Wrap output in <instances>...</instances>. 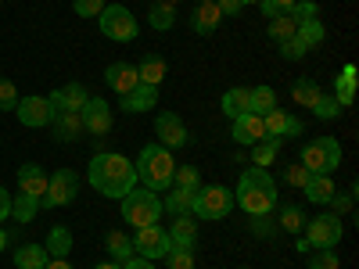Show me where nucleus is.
<instances>
[{"mask_svg":"<svg viewBox=\"0 0 359 269\" xmlns=\"http://www.w3.org/2000/svg\"><path fill=\"white\" fill-rule=\"evenodd\" d=\"M15 115H18V123H22V126H29V130H43V126H50L54 108H50L47 97H36V94H33V97H18Z\"/></svg>","mask_w":359,"mask_h":269,"instance_id":"ddd939ff","label":"nucleus"},{"mask_svg":"<svg viewBox=\"0 0 359 269\" xmlns=\"http://www.w3.org/2000/svg\"><path fill=\"white\" fill-rule=\"evenodd\" d=\"M43 248H47L50 258H65V255L72 251V230H69V226H50Z\"/></svg>","mask_w":359,"mask_h":269,"instance_id":"c85d7f7f","label":"nucleus"},{"mask_svg":"<svg viewBox=\"0 0 359 269\" xmlns=\"http://www.w3.org/2000/svg\"><path fill=\"white\" fill-rule=\"evenodd\" d=\"M97 29H101V36H108L115 43H133L140 36L137 15L123 4H104V11L97 15Z\"/></svg>","mask_w":359,"mask_h":269,"instance_id":"423d86ee","label":"nucleus"},{"mask_svg":"<svg viewBox=\"0 0 359 269\" xmlns=\"http://www.w3.org/2000/svg\"><path fill=\"white\" fill-rule=\"evenodd\" d=\"M104 83L115 90L118 97L130 94V90L140 83V79H137V65H130V62H111V65L104 69Z\"/></svg>","mask_w":359,"mask_h":269,"instance_id":"6ab92c4d","label":"nucleus"},{"mask_svg":"<svg viewBox=\"0 0 359 269\" xmlns=\"http://www.w3.org/2000/svg\"><path fill=\"white\" fill-rule=\"evenodd\" d=\"M169 241H172V244H187V248H194V244H198V223H194V216H191V212H187V216H172Z\"/></svg>","mask_w":359,"mask_h":269,"instance_id":"393cba45","label":"nucleus"},{"mask_svg":"<svg viewBox=\"0 0 359 269\" xmlns=\"http://www.w3.org/2000/svg\"><path fill=\"white\" fill-rule=\"evenodd\" d=\"M147 22H151V29H158V33H169V29L176 25V4H162V0H155L151 11H147Z\"/></svg>","mask_w":359,"mask_h":269,"instance_id":"2f4dec72","label":"nucleus"},{"mask_svg":"<svg viewBox=\"0 0 359 269\" xmlns=\"http://www.w3.org/2000/svg\"><path fill=\"white\" fill-rule=\"evenodd\" d=\"M133 169H137V179H140L147 191L162 194V191L172 187L176 162H172V151H165L162 144H147V147H140V155H137Z\"/></svg>","mask_w":359,"mask_h":269,"instance_id":"7ed1b4c3","label":"nucleus"},{"mask_svg":"<svg viewBox=\"0 0 359 269\" xmlns=\"http://www.w3.org/2000/svg\"><path fill=\"white\" fill-rule=\"evenodd\" d=\"M8 241H11V233H8L4 226H0V251H4V248H8Z\"/></svg>","mask_w":359,"mask_h":269,"instance_id":"13d9d810","label":"nucleus"},{"mask_svg":"<svg viewBox=\"0 0 359 269\" xmlns=\"http://www.w3.org/2000/svg\"><path fill=\"white\" fill-rule=\"evenodd\" d=\"M216 8H219V15H223V18H237V15L245 11L241 0H216Z\"/></svg>","mask_w":359,"mask_h":269,"instance_id":"09e8293b","label":"nucleus"},{"mask_svg":"<svg viewBox=\"0 0 359 269\" xmlns=\"http://www.w3.org/2000/svg\"><path fill=\"white\" fill-rule=\"evenodd\" d=\"M79 118H83V133H90V137H108L111 133V123H115L104 97H90L79 108Z\"/></svg>","mask_w":359,"mask_h":269,"instance_id":"f8f14e48","label":"nucleus"},{"mask_svg":"<svg viewBox=\"0 0 359 269\" xmlns=\"http://www.w3.org/2000/svg\"><path fill=\"white\" fill-rule=\"evenodd\" d=\"M230 208H233V191L212 184V187H198V191H194L191 216H194V219H226Z\"/></svg>","mask_w":359,"mask_h":269,"instance_id":"0eeeda50","label":"nucleus"},{"mask_svg":"<svg viewBox=\"0 0 359 269\" xmlns=\"http://www.w3.org/2000/svg\"><path fill=\"white\" fill-rule=\"evenodd\" d=\"M118 108H123L126 115H140V111L158 108V86H144V83H137L130 94L118 97Z\"/></svg>","mask_w":359,"mask_h":269,"instance_id":"f3484780","label":"nucleus"},{"mask_svg":"<svg viewBox=\"0 0 359 269\" xmlns=\"http://www.w3.org/2000/svg\"><path fill=\"white\" fill-rule=\"evenodd\" d=\"M43 269H76V265H72L69 258H47V265H43Z\"/></svg>","mask_w":359,"mask_h":269,"instance_id":"6e6d98bb","label":"nucleus"},{"mask_svg":"<svg viewBox=\"0 0 359 269\" xmlns=\"http://www.w3.org/2000/svg\"><path fill=\"white\" fill-rule=\"evenodd\" d=\"M233 205L241 208L248 219L252 216H269L277 208V179L259 165L245 169L241 179H237V187H233Z\"/></svg>","mask_w":359,"mask_h":269,"instance_id":"f03ea898","label":"nucleus"},{"mask_svg":"<svg viewBox=\"0 0 359 269\" xmlns=\"http://www.w3.org/2000/svg\"><path fill=\"white\" fill-rule=\"evenodd\" d=\"M291 4H294V0H259V8H262V15H266V18L291 11Z\"/></svg>","mask_w":359,"mask_h":269,"instance_id":"de8ad7c7","label":"nucleus"},{"mask_svg":"<svg viewBox=\"0 0 359 269\" xmlns=\"http://www.w3.org/2000/svg\"><path fill=\"white\" fill-rule=\"evenodd\" d=\"M123 269H155V262H151V258L133 255V258H126V262H123Z\"/></svg>","mask_w":359,"mask_h":269,"instance_id":"864d4df0","label":"nucleus"},{"mask_svg":"<svg viewBox=\"0 0 359 269\" xmlns=\"http://www.w3.org/2000/svg\"><path fill=\"white\" fill-rule=\"evenodd\" d=\"M76 194H79V176L72 169H57L47 176V191L40 198V208H65L76 201Z\"/></svg>","mask_w":359,"mask_h":269,"instance_id":"6e6552de","label":"nucleus"},{"mask_svg":"<svg viewBox=\"0 0 359 269\" xmlns=\"http://www.w3.org/2000/svg\"><path fill=\"white\" fill-rule=\"evenodd\" d=\"M47 248L43 244H22L15 248V269H43L47 265Z\"/></svg>","mask_w":359,"mask_h":269,"instance_id":"a878e982","label":"nucleus"},{"mask_svg":"<svg viewBox=\"0 0 359 269\" xmlns=\"http://www.w3.org/2000/svg\"><path fill=\"white\" fill-rule=\"evenodd\" d=\"M241 4H259V0H241Z\"/></svg>","mask_w":359,"mask_h":269,"instance_id":"052dcab7","label":"nucleus"},{"mask_svg":"<svg viewBox=\"0 0 359 269\" xmlns=\"http://www.w3.org/2000/svg\"><path fill=\"white\" fill-rule=\"evenodd\" d=\"M287 15H291L298 25H302V22H313V18H320V8H316V0H294Z\"/></svg>","mask_w":359,"mask_h":269,"instance_id":"37998d69","label":"nucleus"},{"mask_svg":"<svg viewBox=\"0 0 359 269\" xmlns=\"http://www.w3.org/2000/svg\"><path fill=\"white\" fill-rule=\"evenodd\" d=\"M72 11L79 18H97L104 11V0H72Z\"/></svg>","mask_w":359,"mask_h":269,"instance_id":"49530a36","label":"nucleus"},{"mask_svg":"<svg viewBox=\"0 0 359 269\" xmlns=\"http://www.w3.org/2000/svg\"><path fill=\"white\" fill-rule=\"evenodd\" d=\"M245 111H252L248 90H245V86H230L226 94H223V115H226V118H237V115H245Z\"/></svg>","mask_w":359,"mask_h":269,"instance_id":"cd10ccee","label":"nucleus"},{"mask_svg":"<svg viewBox=\"0 0 359 269\" xmlns=\"http://www.w3.org/2000/svg\"><path fill=\"white\" fill-rule=\"evenodd\" d=\"M306 241H309V248L313 251H320V248H338V241H341V233H345V226H341V216H334V212H323V216H313V219H306Z\"/></svg>","mask_w":359,"mask_h":269,"instance_id":"1a4fd4ad","label":"nucleus"},{"mask_svg":"<svg viewBox=\"0 0 359 269\" xmlns=\"http://www.w3.org/2000/svg\"><path fill=\"white\" fill-rule=\"evenodd\" d=\"M50 108L54 111H79L86 101H90V90L83 86V83H65V86H57V90H50Z\"/></svg>","mask_w":359,"mask_h":269,"instance_id":"dca6fc26","label":"nucleus"},{"mask_svg":"<svg viewBox=\"0 0 359 269\" xmlns=\"http://www.w3.org/2000/svg\"><path fill=\"white\" fill-rule=\"evenodd\" d=\"M94 269H123V262H111V258H108V262H97Z\"/></svg>","mask_w":359,"mask_h":269,"instance_id":"4d7b16f0","label":"nucleus"},{"mask_svg":"<svg viewBox=\"0 0 359 269\" xmlns=\"http://www.w3.org/2000/svg\"><path fill=\"white\" fill-rule=\"evenodd\" d=\"M277 151H280V140H273V137H266V140H259V144H252V165H259V169H266L269 162L277 158Z\"/></svg>","mask_w":359,"mask_h":269,"instance_id":"72a5a7b5","label":"nucleus"},{"mask_svg":"<svg viewBox=\"0 0 359 269\" xmlns=\"http://www.w3.org/2000/svg\"><path fill=\"white\" fill-rule=\"evenodd\" d=\"M36 212H40V201L25 198V194H15V198H11V216H15L18 223H33Z\"/></svg>","mask_w":359,"mask_h":269,"instance_id":"4c0bfd02","label":"nucleus"},{"mask_svg":"<svg viewBox=\"0 0 359 269\" xmlns=\"http://www.w3.org/2000/svg\"><path fill=\"white\" fill-rule=\"evenodd\" d=\"M306 179H309V172H306L302 165H291V169L284 172V184H291V187H302Z\"/></svg>","mask_w":359,"mask_h":269,"instance_id":"8fccbe9b","label":"nucleus"},{"mask_svg":"<svg viewBox=\"0 0 359 269\" xmlns=\"http://www.w3.org/2000/svg\"><path fill=\"white\" fill-rule=\"evenodd\" d=\"M43 191H47V172H43L36 162H25V165L18 169V194L40 201V198H43Z\"/></svg>","mask_w":359,"mask_h":269,"instance_id":"a211bd4d","label":"nucleus"},{"mask_svg":"<svg viewBox=\"0 0 359 269\" xmlns=\"http://www.w3.org/2000/svg\"><path fill=\"white\" fill-rule=\"evenodd\" d=\"M86 179H90V187H94L97 194L123 201V198L137 187V169H133V162H130L126 155H118V151H101V155L90 158Z\"/></svg>","mask_w":359,"mask_h":269,"instance_id":"f257e3e1","label":"nucleus"},{"mask_svg":"<svg viewBox=\"0 0 359 269\" xmlns=\"http://www.w3.org/2000/svg\"><path fill=\"white\" fill-rule=\"evenodd\" d=\"M341 165V144L338 137H316L302 147V169L309 176H331Z\"/></svg>","mask_w":359,"mask_h":269,"instance_id":"39448f33","label":"nucleus"},{"mask_svg":"<svg viewBox=\"0 0 359 269\" xmlns=\"http://www.w3.org/2000/svg\"><path fill=\"white\" fill-rule=\"evenodd\" d=\"M248 97H252V111H255V115H266V111H273V108H277L273 86H252V90H248Z\"/></svg>","mask_w":359,"mask_h":269,"instance_id":"f704fd0d","label":"nucleus"},{"mask_svg":"<svg viewBox=\"0 0 359 269\" xmlns=\"http://www.w3.org/2000/svg\"><path fill=\"white\" fill-rule=\"evenodd\" d=\"M280 230H284V233H302V230H306L302 205H284V208H280Z\"/></svg>","mask_w":359,"mask_h":269,"instance_id":"c9c22d12","label":"nucleus"},{"mask_svg":"<svg viewBox=\"0 0 359 269\" xmlns=\"http://www.w3.org/2000/svg\"><path fill=\"white\" fill-rule=\"evenodd\" d=\"M162 198L147 187H133L126 198H123V219L133 226V230H144V226H155L162 219Z\"/></svg>","mask_w":359,"mask_h":269,"instance_id":"20e7f679","label":"nucleus"},{"mask_svg":"<svg viewBox=\"0 0 359 269\" xmlns=\"http://www.w3.org/2000/svg\"><path fill=\"white\" fill-rule=\"evenodd\" d=\"M298 40H306L309 43V50L316 47V43H323V36H327V29H323V22L320 18H313V22H302L298 25V33H294Z\"/></svg>","mask_w":359,"mask_h":269,"instance_id":"ea45409f","label":"nucleus"},{"mask_svg":"<svg viewBox=\"0 0 359 269\" xmlns=\"http://www.w3.org/2000/svg\"><path fill=\"white\" fill-rule=\"evenodd\" d=\"M162 4H176V0H162Z\"/></svg>","mask_w":359,"mask_h":269,"instance_id":"680f3d73","label":"nucleus"},{"mask_svg":"<svg viewBox=\"0 0 359 269\" xmlns=\"http://www.w3.org/2000/svg\"><path fill=\"white\" fill-rule=\"evenodd\" d=\"M0 4H4V0H0Z\"/></svg>","mask_w":359,"mask_h":269,"instance_id":"0e129e2a","label":"nucleus"},{"mask_svg":"<svg viewBox=\"0 0 359 269\" xmlns=\"http://www.w3.org/2000/svg\"><path fill=\"white\" fill-rule=\"evenodd\" d=\"M252 233H259V237L273 233V226H269V216H252Z\"/></svg>","mask_w":359,"mask_h":269,"instance_id":"3c124183","label":"nucleus"},{"mask_svg":"<svg viewBox=\"0 0 359 269\" xmlns=\"http://www.w3.org/2000/svg\"><path fill=\"white\" fill-rule=\"evenodd\" d=\"M302 194H306L313 205H331V198L338 194V187H334L331 176H309L306 184H302Z\"/></svg>","mask_w":359,"mask_h":269,"instance_id":"5701e85b","label":"nucleus"},{"mask_svg":"<svg viewBox=\"0 0 359 269\" xmlns=\"http://www.w3.org/2000/svg\"><path fill=\"white\" fill-rule=\"evenodd\" d=\"M104 248H108V258H111V262H126V258L137 255V251H133V237L123 233V230H108V233H104Z\"/></svg>","mask_w":359,"mask_h":269,"instance_id":"b1692460","label":"nucleus"},{"mask_svg":"<svg viewBox=\"0 0 359 269\" xmlns=\"http://www.w3.org/2000/svg\"><path fill=\"white\" fill-rule=\"evenodd\" d=\"M341 108H352V101H355V65H345L341 69V76L334 79V94H331Z\"/></svg>","mask_w":359,"mask_h":269,"instance_id":"bb28decb","label":"nucleus"},{"mask_svg":"<svg viewBox=\"0 0 359 269\" xmlns=\"http://www.w3.org/2000/svg\"><path fill=\"white\" fill-rule=\"evenodd\" d=\"M172 248V241H169V230L165 226H144V230H137V237H133V251L140 255V258H151V262H158V258H165V251Z\"/></svg>","mask_w":359,"mask_h":269,"instance_id":"9d476101","label":"nucleus"},{"mask_svg":"<svg viewBox=\"0 0 359 269\" xmlns=\"http://www.w3.org/2000/svg\"><path fill=\"white\" fill-rule=\"evenodd\" d=\"M11 216V194L4 191V187H0V223H4Z\"/></svg>","mask_w":359,"mask_h":269,"instance_id":"5fc2aeb1","label":"nucleus"},{"mask_svg":"<svg viewBox=\"0 0 359 269\" xmlns=\"http://www.w3.org/2000/svg\"><path fill=\"white\" fill-rule=\"evenodd\" d=\"M309 269H341V258L334 248H320L309 255Z\"/></svg>","mask_w":359,"mask_h":269,"instance_id":"79ce46f5","label":"nucleus"},{"mask_svg":"<svg viewBox=\"0 0 359 269\" xmlns=\"http://www.w3.org/2000/svg\"><path fill=\"white\" fill-rule=\"evenodd\" d=\"M230 137L241 144V147H252V144H259V140H266V126H262V115H255V111H245V115H237V118H230Z\"/></svg>","mask_w":359,"mask_h":269,"instance_id":"2eb2a0df","label":"nucleus"},{"mask_svg":"<svg viewBox=\"0 0 359 269\" xmlns=\"http://www.w3.org/2000/svg\"><path fill=\"white\" fill-rule=\"evenodd\" d=\"M172 187H180V191H198V187H201V172H198L194 165H176Z\"/></svg>","mask_w":359,"mask_h":269,"instance_id":"58836bf2","label":"nucleus"},{"mask_svg":"<svg viewBox=\"0 0 359 269\" xmlns=\"http://www.w3.org/2000/svg\"><path fill=\"white\" fill-rule=\"evenodd\" d=\"M331 205H334V216H341V212H348V208H352V194H334Z\"/></svg>","mask_w":359,"mask_h":269,"instance_id":"603ef678","label":"nucleus"},{"mask_svg":"<svg viewBox=\"0 0 359 269\" xmlns=\"http://www.w3.org/2000/svg\"><path fill=\"white\" fill-rule=\"evenodd\" d=\"M266 33H269V40H273V43H284V40H291L298 33V22L287 11L284 15H273V18H266Z\"/></svg>","mask_w":359,"mask_h":269,"instance_id":"c756f323","label":"nucleus"},{"mask_svg":"<svg viewBox=\"0 0 359 269\" xmlns=\"http://www.w3.org/2000/svg\"><path fill=\"white\" fill-rule=\"evenodd\" d=\"M241 269H248V265H241Z\"/></svg>","mask_w":359,"mask_h":269,"instance_id":"e2e57ef3","label":"nucleus"},{"mask_svg":"<svg viewBox=\"0 0 359 269\" xmlns=\"http://www.w3.org/2000/svg\"><path fill=\"white\" fill-rule=\"evenodd\" d=\"M219 22H223V15H219L216 4H198V8L191 11V33H198V36H212L216 29H219Z\"/></svg>","mask_w":359,"mask_h":269,"instance_id":"412c9836","label":"nucleus"},{"mask_svg":"<svg viewBox=\"0 0 359 269\" xmlns=\"http://www.w3.org/2000/svg\"><path fill=\"white\" fill-rule=\"evenodd\" d=\"M262 126H266V137H273V140H291V137H302V118H294V115H287V111H280V108H273V111H266L262 115Z\"/></svg>","mask_w":359,"mask_h":269,"instance_id":"4468645a","label":"nucleus"},{"mask_svg":"<svg viewBox=\"0 0 359 269\" xmlns=\"http://www.w3.org/2000/svg\"><path fill=\"white\" fill-rule=\"evenodd\" d=\"M162 208L169 216H187L191 208H194V191H180V187H169L165 191V201H162Z\"/></svg>","mask_w":359,"mask_h":269,"instance_id":"7c9ffc66","label":"nucleus"},{"mask_svg":"<svg viewBox=\"0 0 359 269\" xmlns=\"http://www.w3.org/2000/svg\"><path fill=\"white\" fill-rule=\"evenodd\" d=\"M320 94H323V90H320L313 79H294V83H291V101H294L298 108H313Z\"/></svg>","mask_w":359,"mask_h":269,"instance_id":"473e14b6","label":"nucleus"},{"mask_svg":"<svg viewBox=\"0 0 359 269\" xmlns=\"http://www.w3.org/2000/svg\"><path fill=\"white\" fill-rule=\"evenodd\" d=\"M50 130H54V137L62 140V144H72L83 133V118H79V111H54Z\"/></svg>","mask_w":359,"mask_h":269,"instance_id":"aec40b11","label":"nucleus"},{"mask_svg":"<svg viewBox=\"0 0 359 269\" xmlns=\"http://www.w3.org/2000/svg\"><path fill=\"white\" fill-rule=\"evenodd\" d=\"M165 269H194V248L172 244V248L165 251Z\"/></svg>","mask_w":359,"mask_h":269,"instance_id":"e433bc0d","label":"nucleus"},{"mask_svg":"<svg viewBox=\"0 0 359 269\" xmlns=\"http://www.w3.org/2000/svg\"><path fill=\"white\" fill-rule=\"evenodd\" d=\"M165 72H169V65H165V57H158V54H144L140 65H137V79L144 86H162Z\"/></svg>","mask_w":359,"mask_h":269,"instance_id":"4be33fe9","label":"nucleus"},{"mask_svg":"<svg viewBox=\"0 0 359 269\" xmlns=\"http://www.w3.org/2000/svg\"><path fill=\"white\" fill-rule=\"evenodd\" d=\"M198 4H216V0H198Z\"/></svg>","mask_w":359,"mask_h":269,"instance_id":"bf43d9fd","label":"nucleus"},{"mask_svg":"<svg viewBox=\"0 0 359 269\" xmlns=\"http://www.w3.org/2000/svg\"><path fill=\"white\" fill-rule=\"evenodd\" d=\"M155 133H158V144L165 147V151H180V147H187V140H191L184 118H180L176 111H158L155 115Z\"/></svg>","mask_w":359,"mask_h":269,"instance_id":"9b49d317","label":"nucleus"},{"mask_svg":"<svg viewBox=\"0 0 359 269\" xmlns=\"http://www.w3.org/2000/svg\"><path fill=\"white\" fill-rule=\"evenodd\" d=\"M18 108V90L11 79H0V111H15Z\"/></svg>","mask_w":359,"mask_h":269,"instance_id":"a18cd8bd","label":"nucleus"},{"mask_svg":"<svg viewBox=\"0 0 359 269\" xmlns=\"http://www.w3.org/2000/svg\"><path fill=\"white\" fill-rule=\"evenodd\" d=\"M341 111H345V108H341L334 97H327V94H320V97H316V104H313V115H316V118H323V123H327V118H338Z\"/></svg>","mask_w":359,"mask_h":269,"instance_id":"c03bdc74","label":"nucleus"},{"mask_svg":"<svg viewBox=\"0 0 359 269\" xmlns=\"http://www.w3.org/2000/svg\"><path fill=\"white\" fill-rule=\"evenodd\" d=\"M277 47H280V57H284V62H302V57L309 54V43L298 40V36H291V40H284V43H277Z\"/></svg>","mask_w":359,"mask_h":269,"instance_id":"a19ab883","label":"nucleus"}]
</instances>
